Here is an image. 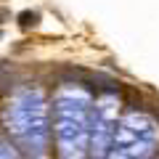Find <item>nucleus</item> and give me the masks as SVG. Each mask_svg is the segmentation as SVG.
Listing matches in <instances>:
<instances>
[{"mask_svg":"<svg viewBox=\"0 0 159 159\" xmlns=\"http://www.w3.org/2000/svg\"><path fill=\"white\" fill-rule=\"evenodd\" d=\"M37 19H40V16H37L34 11H21V13H19V24H21L24 29H27V27H34Z\"/></svg>","mask_w":159,"mask_h":159,"instance_id":"nucleus-1","label":"nucleus"}]
</instances>
